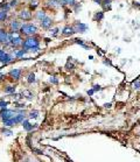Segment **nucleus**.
<instances>
[{
  "instance_id": "obj_1",
  "label": "nucleus",
  "mask_w": 140,
  "mask_h": 162,
  "mask_svg": "<svg viewBox=\"0 0 140 162\" xmlns=\"http://www.w3.org/2000/svg\"><path fill=\"white\" fill-rule=\"evenodd\" d=\"M36 47H40V41L37 37L35 36H28L26 40H24V43H22V48L26 49V50H30L33 48H36Z\"/></svg>"
},
{
  "instance_id": "obj_2",
  "label": "nucleus",
  "mask_w": 140,
  "mask_h": 162,
  "mask_svg": "<svg viewBox=\"0 0 140 162\" xmlns=\"http://www.w3.org/2000/svg\"><path fill=\"white\" fill-rule=\"evenodd\" d=\"M20 33L24 35H27V36H33L34 34L37 33V27L33 24H25V25H22Z\"/></svg>"
},
{
  "instance_id": "obj_3",
  "label": "nucleus",
  "mask_w": 140,
  "mask_h": 162,
  "mask_svg": "<svg viewBox=\"0 0 140 162\" xmlns=\"http://www.w3.org/2000/svg\"><path fill=\"white\" fill-rule=\"evenodd\" d=\"M14 116H15V110H8V109H6V110H1V111H0V119H1V121L12 119Z\"/></svg>"
},
{
  "instance_id": "obj_4",
  "label": "nucleus",
  "mask_w": 140,
  "mask_h": 162,
  "mask_svg": "<svg viewBox=\"0 0 140 162\" xmlns=\"http://www.w3.org/2000/svg\"><path fill=\"white\" fill-rule=\"evenodd\" d=\"M22 43H24V40L21 36L19 35H14L13 39L11 40V42L7 44V46H11L13 48H18V47H22Z\"/></svg>"
},
{
  "instance_id": "obj_5",
  "label": "nucleus",
  "mask_w": 140,
  "mask_h": 162,
  "mask_svg": "<svg viewBox=\"0 0 140 162\" xmlns=\"http://www.w3.org/2000/svg\"><path fill=\"white\" fill-rule=\"evenodd\" d=\"M21 125H22L24 129H25V131H27V132H30V131H33V129H35V128L37 127V124H32L28 119L24 120V123H22Z\"/></svg>"
},
{
  "instance_id": "obj_6",
  "label": "nucleus",
  "mask_w": 140,
  "mask_h": 162,
  "mask_svg": "<svg viewBox=\"0 0 140 162\" xmlns=\"http://www.w3.org/2000/svg\"><path fill=\"white\" fill-rule=\"evenodd\" d=\"M19 19H20V20H24V21L30 20V19H32V13H30V11H28V10L21 11V12L19 13Z\"/></svg>"
},
{
  "instance_id": "obj_7",
  "label": "nucleus",
  "mask_w": 140,
  "mask_h": 162,
  "mask_svg": "<svg viewBox=\"0 0 140 162\" xmlns=\"http://www.w3.org/2000/svg\"><path fill=\"white\" fill-rule=\"evenodd\" d=\"M21 27H22V25H21L18 20H13V21L10 24V28H11V32H12V33L19 32V30L21 29Z\"/></svg>"
},
{
  "instance_id": "obj_8",
  "label": "nucleus",
  "mask_w": 140,
  "mask_h": 162,
  "mask_svg": "<svg viewBox=\"0 0 140 162\" xmlns=\"http://www.w3.org/2000/svg\"><path fill=\"white\" fill-rule=\"evenodd\" d=\"M21 69H12L10 72H8V75H10V77L12 78V79H15V80H18V79H20V77H21Z\"/></svg>"
},
{
  "instance_id": "obj_9",
  "label": "nucleus",
  "mask_w": 140,
  "mask_h": 162,
  "mask_svg": "<svg viewBox=\"0 0 140 162\" xmlns=\"http://www.w3.org/2000/svg\"><path fill=\"white\" fill-rule=\"evenodd\" d=\"M75 33H76V30H75V28L73 26H65L62 29V35H64V36H70V35L75 34Z\"/></svg>"
},
{
  "instance_id": "obj_10",
  "label": "nucleus",
  "mask_w": 140,
  "mask_h": 162,
  "mask_svg": "<svg viewBox=\"0 0 140 162\" xmlns=\"http://www.w3.org/2000/svg\"><path fill=\"white\" fill-rule=\"evenodd\" d=\"M74 28H75L76 33L77 32L78 33H85L88 30V26L85 24H82V22H76V25L74 26Z\"/></svg>"
},
{
  "instance_id": "obj_11",
  "label": "nucleus",
  "mask_w": 140,
  "mask_h": 162,
  "mask_svg": "<svg viewBox=\"0 0 140 162\" xmlns=\"http://www.w3.org/2000/svg\"><path fill=\"white\" fill-rule=\"evenodd\" d=\"M0 43H3V44H8V33L3 30V29H0Z\"/></svg>"
},
{
  "instance_id": "obj_12",
  "label": "nucleus",
  "mask_w": 140,
  "mask_h": 162,
  "mask_svg": "<svg viewBox=\"0 0 140 162\" xmlns=\"http://www.w3.org/2000/svg\"><path fill=\"white\" fill-rule=\"evenodd\" d=\"M51 25H53V19H51V18H49V17L44 18V19L41 21V27H42V28H44V29L50 28V27H51Z\"/></svg>"
},
{
  "instance_id": "obj_13",
  "label": "nucleus",
  "mask_w": 140,
  "mask_h": 162,
  "mask_svg": "<svg viewBox=\"0 0 140 162\" xmlns=\"http://www.w3.org/2000/svg\"><path fill=\"white\" fill-rule=\"evenodd\" d=\"M12 60H13V56L10 55V54H7V53H5L1 57H0V62H1L3 64H8Z\"/></svg>"
},
{
  "instance_id": "obj_14",
  "label": "nucleus",
  "mask_w": 140,
  "mask_h": 162,
  "mask_svg": "<svg viewBox=\"0 0 140 162\" xmlns=\"http://www.w3.org/2000/svg\"><path fill=\"white\" fill-rule=\"evenodd\" d=\"M24 120H26V114H15L14 117H13V121H14V124L17 125V124H22L24 123Z\"/></svg>"
},
{
  "instance_id": "obj_15",
  "label": "nucleus",
  "mask_w": 140,
  "mask_h": 162,
  "mask_svg": "<svg viewBox=\"0 0 140 162\" xmlns=\"http://www.w3.org/2000/svg\"><path fill=\"white\" fill-rule=\"evenodd\" d=\"M5 93L14 95V93H15V87H14V85H7V87L5 88Z\"/></svg>"
},
{
  "instance_id": "obj_16",
  "label": "nucleus",
  "mask_w": 140,
  "mask_h": 162,
  "mask_svg": "<svg viewBox=\"0 0 140 162\" xmlns=\"http://www.w3.org/2000/svg\"><path fill=\"white\" fill-rule=\"evenodd\" d=\"M27 53H28V50H26V49H21V50L15 51V53H14V56H15V57H18V58H20V57H24Z\"/></svg>"
},
{
  "instance_id": "obj_17",
  "label": "nucleus",
  "mask_w": 140,
  "mask_h": 162,
  "mask_svg": "<svg viewBox=\"0 0 140 162\" xmlns=\"http://www.w3.org/2000/svg\"><path fill=\"white\" fill-rule=\"evenodd\" d=\"M27 82H28L29 84H33V83H35V82H36V79H35V75H34L33 72H30V73L27 76Z\"/></svg>"
},
{
  "instance_id": "obj_18",
  "label": "nucleus",
  "mask_w": 140,
  "mask_h": 162,
  "mask_svg": "<svg viewBox=\"0 0 140 162\" xmlns=\"http://www.w3.org/2000/svg\"><path fill=\"white\" fill-rule=\"evenodd\" d=\"M36 18H37V20L42 21L44 18H47V15H46V12H44V11H40V12H37V13H36Z\"/></svg>"
},
{
  "instance_id": "obj_19",
  "label": "nucleus",
  "mask_w": 140,
  "mask_h": 162,
  "mask_svg": "<svg viewBox=\"0 0 140 162\" xmlns=\"http://www.w3.org/2000/svg\"><path fill=\"white\" fill-rule=\"evenodd\" d=\"M61 5H75V0H60Z\"/></svg>"
},
{
  "instance_id": "obj_20",
  "label": "nucleus",
  "mask_w": 140,
  "mask_h": 162,
  "mask_svg": "<svg viewBox=\"0 0 140 162\" xmlns=\"http://www.w3.org/2000/svg\"><path fill=\"white\" fill-rule=\"evenodd\" d=\"M48 5H49V6H53V7H57V6H60L61 4H60V0H49V1H48Z\"/></svg>"
},
{
  "instance_id": "obj_21",
  "label": "nucleus",
  "mask_w": 140,
  "mask_h": 162,
  "mask_svg": "<svg viewBox=\"0 0 140 162\" xmlns=\"http://www.w3.org/2000/svg\"><path fill=\"white\" fill-rule=\"evenodd\" d=\"M7 17H8V14L6 11H0V21H5L7 19Z\"/></svg>"
},
{
  "instance_id": "obj_22",
  "label": "nucleus",
  "mask_w": 140,
  "mask_h": 162,
  "mask_svg": "<svg viewBox=\"0 0 140 162\" xmlns=\"http://www.w3.org/2000/svg\"><path fill=\"white\" fill-rule=\"evenodd\" d=\"M21 95L24 96V98H28V99H32V98H33V96H34L30 91H27V90H26V91H24Z\"/></svg>"
},
{
  "instance_id": "obj_23",
  "label": "nucleus",
  "mask_w": 140,
  "mask_h": 162,
  "mask_svg": "<svg viewBox=\"0 0 140 162\" xmlns=\"http://www.w3.org/2000/svg\"><path fill=\"white\" fill-rule=\"evenodd\" d=\"M39 114H40V112L39 111H32V112H29V114H28V118H34V119H36L37 117H39Z\"/></svg>"
},
{
  "instance_id": "obj_24",
  "label": "nucleus",
  "mask_w": 140,
  "mask_h": 162,
  "mask_svg": "<svg viewBox=\"0 0 140 162\" xmlns=\"http://www.w3.org/2000/svg\"><path fill=\"white\" fill-rule=\"evenodd\" d=\"M1 133L4 134V135H6V136H10V135H12L13 133H12V131L11 129H8L7 127H4L3 129H1Z\"/></svg>"
},
{
  "instance_id": "obj_25",
  "label": "nucleus",
  "mask_w": 140,
  "mask_h": 162,
  "mask_svg": "<svg viewBox=\"0 0 140 162\" xmlns=\"http://www.w3.org/2000/svg\"><path fill=\"white\" fill-rule=\"evenodd\" d=\"M133 89L134 90H139L140 89V79H135L134 82H133Z\"/></svg>"
},
{
  "instance_id": "obj_26",
  "label": "nucleus",
  "mask_w": 140,
  "mask_h": 162,
  "mask_svg": "<svg viewBox=\"0 0 140 162\" xmlns=\"http://www.w3.org/2000/svg\"><path fill=\"white\" fill-rule=\"evenodd\" d=\"M103 18H104V13H103V12H98V13L95 15V20H97V21H100Z\"/></svg>"
},
{
  "instance_id": "obj_27",
  "label": "nucleus",
  "mask_w": 140,
  "mask_h": 162,
  "mask_svg": "<svg viewBox=\"0 0 140 162\" xmlns=\"http://www.w3.org/2000/svg\"><path fill=\"white\" fill-rule=\"evenodd\" d=\"M58 32H60V29L58 28H53V29H50V36H57L58 35Z\"/></svg>"
},
{
  "instance_id": "obj_28",
  "label": "nucleus",
  "mask_w": 140,
  "mask_h": 162,
  "mask_svg": "<svg viewBox=\"0 0 140 162\" xmlns=\"http://www.w3.org/2000/svg\"><path fill=\"white\" fill-rule=\"evenodd\" d=\"M7 105H8L7 102H5V100H0V109H1V110H6V109H7Z\"/></svg>"
},
{
  "instance_id": "obj_29",
  "label": "nucleus",
  "mask_w": 140,
  "mask_h": 162,
  "mask_svg": "<svg viewBox=\"0 0 140 162\" xmlns=\"http://www.w3.org/2000/svg\"><path fill=\"white\" fill-rule=\"evenodd\" d=\"M37 5H39V1L37 0H32V3H30V8H36L37 7Z\"/></svg>"
},
{
  "instance_id": "obj_30",
  "label": "nucleus",
  "mask_w": 140,
  "mask_h": 162,
  "mask_svg": "<svg viewBox=\"0 0 140 162\" xmlns=\"http://www.w3.org/2000/svg\"><path fill=\"white\" fill-rule=\"evenodd\" d=\"M49 80H50V83H53V84H57V83H58V79H57L55 76L50 77V79H49Z\"/></svg>"
},
{
  "instance_id": "obj_31",
  "label": "nucleus",
  "mask_w": 140,
  "mask_h": 162,
  "mask_svg": "<svg viewBox=\"0 0 140 162\" xmlns=\"http://www.w3.org/2000/svg\"><path fill=\"white\" fill-rule=\"evenodd\" d=\"M75 42H76V43H78V44H81L83 48H88V47L83 43V41H82V40H80V39H76V40H75Z\"/></svg>"
},
{
  "instance_id": "obj_32",
  "label": "nucleus",
  "mask_w": 140,
  "mask_h": 162,
  "mask_svg": "<svg viewBox=\"0 0 140 162\" xmlns=\"http://www.w3.org/2000/svg\"><path fill=\"white\" fill-rule=\"evenodd\" d=\"M39 50H40V47H36V48H33V49L28 50V53H39Z\"/></svg>"
},
{
  "instance_id": "obj_33",
  "label": "nucleus",
  "mask_w": 140,
  "mask_h": 162,
  "mask_svg": "<svg viewBox=\"0 0 140 162\" xmlns=\"http://www.w3.org/2000/svg\"><path fill=\"white\" fill-rule=\"evenodd\" d=\"M10 6H11V7L17 6V0H11V1H10Z\"/></svg>"
},
{
  "instance_id": "obj_34",
  "label": "nucleus",
  "mask_w": 140,
  "mask_h": 162,
  "mask_svg": "<svg viewBox=\"0 0 140 162\" xmlns=\"http://www.w3.org/2000/svg\"><path fill=\"white\" fill-rule=\"evenodd\" d=\"M102 90V88L99 87V85H94V91L96 92V91H100Z\"/></svg>"
},
{
  "instance_id": "obj_35",
  "label": "nucleus",
  "mask_w": 140,
  "mask_h": 162,
  "mask_svg": "<svg viewBox=\"0 0 140 162\" xmlns=\"http://www.w3.org/2000/svg\"><path fill=\"white\" fill-rule=\"evenodd\" d=\"M94 93H95V91H94V89H91V90H89V91H88V95H89V96H92Z\"/></svg>"
},
{
  "instance_id": "obj_36",
  "label": "nucleus",
  "mask_w": 140,
  "mask_h": 162,
  "mask_svg": "<svg viewBox=\"0 0 140 162\" xmlns=\"http://www.w3.org/2000/svg\"><path fill=\"white\" fill-rule=\"evenodd\" d=\"M3 78H5V73H3V72H0V80H1Z\"/></svg>"
},
{
  "instance_id": "obj_37",
  "label": "nucleus",
  "mask_w": 140,
  "mask_h": 162,
  "mask_svg": "<svg viewBox=\"0 0 140 162\" xmlns=\"http://www.w3.org/2000/svg\"><path fill=\"white\" fill-rule=\"evenodd\" d=\"M5 54V50H3V49H0V57H1L3 55Z\"/></svg>"
},
{
  "instance_id": "obj_38",
  "label": "nucleus",
  "mask_w": 140,
  "mask_h": 162,
  "mask_svg": "<svg viewBox=\"0 0 140 162\" xmlns=\"http://www.w3.org/2000/svg\"><path fill=\"white\" fill-rule=\"evenodd\" d=\"M104 107H106V109H110V107H111V104H110V103H109V104H105V105H104Z\"/></svg>"
}]
</instances>
